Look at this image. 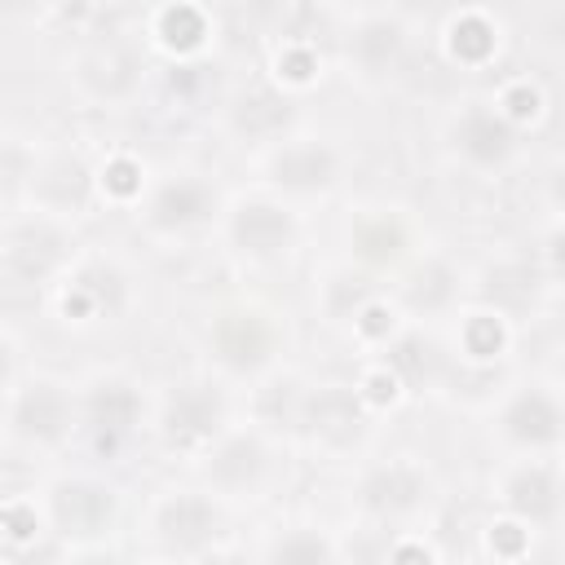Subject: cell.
Returning <instances> with one entry per match:
<instances>
[{"label":"cell","mask_w":565,"mask_h":565,"mask_svg":"<svg viewBox=\"0 0 565 565\" xmlns=\"http://www.w3.org/2000/svg\"><path fill=\"white\" fill-rule=\"evenodd\" d=\"M221 424V397L207 388H181L168 402V437L177 446H194L203 437H212Z\"/></svg>","instance_id":"1"},{"label":"cell","mask_w":565,"mask_h":565,"mask_svg":"<svg viewBox=\"0 0 565 565\" xmlns=\"http://www.w3.org/2000/svg\"><path fill=\"white\" fill-rule=\"evenodd\" d=\"M269 327L256 313H230L216 327V349L230 366H260L269 358Z\"/></svg>","instance_id":"2"},{"label":"cell","mask_w":565,"mask_h":565,"mask_svg":"<svg viewBox=\"0 0 565 565\" xmlns=\"http://www.w3.org/2000/svg\"><path fill=\"white\" fill-rule=\"evenodd\" d=\"M234 238H238V247H247L256 256H269V252L291 243V221H287V212H278L269 203H247L234 216Z\"/></svg>","instance_id":"3"},{"label":"cell","mask_w":565,"mask_h":565,"mask_svg":"<svg viewBox=\"0 0 565 565\" xmlns=\"http://www.w3.org/2000/svg\"><path fill=\"white\" fill-rule=\"evenodd\" d=\"M159 530L172 547H203L212 534H216V512L203 503V499H172L159 516Z\"/></svg>","instance_id":"4"},{"label":"cell","mask_w":565,"mask_h":565,"mask_svg":"<svg viewBox=\"0 0 565 565\" xmlns=\"http://www.w3.org/2000/svg\"><path fill=\"white\" fill-rule=\"evenodd\" d=\"M57 521L75 534H97L110 521V494L102 486H62L57 490Z\"/></svg>","instance_id":"5"},{"label":"cell","mask_w":565,"mask_h":565,"mask_svg":"<svg viewBox=\"0 0 565 565\" xmlns=\"http://www.w3.org/2000/svg\"><path fill=\"white\" fill-rule=\"evenodd\" d=\"M66 415H71V406H66V397L53 384H35L18 402V428L26 437H44V441L57 437L66 428Z\"/></svg>","instance_id":"6"},{"label":"cell","mask_w":565,"mask_h":565,"mask_svg":"<svg viewBox=\"0 0 565 565\" xmlns=\"http://www.w3.org/2000/svg\"><path fill=\"white\" fill-rule=\"evenodd\" d=\"M305 419L313 424V433H322V437H331V441H344V437H353L358 433V402H353V393H344V388H322L318 397H309L305 402Z\"/></svg>","instance_id":"7"},{"label":"cell","mask_w":565,"mask_h":565,"mask_svg":"<svg viewBox=\"0 0 565 565\" xmlns=\"http://www.w3.org/2000/svg\"><path fill=\"white\" fill-rule=\"evenodd\" d=\"M459 146H463L472 159L494 163V159H503V154L512 150V128H508L503 119H494L490 110H472V115L459 124Z\"/></svg>","instance_id":"8"},{"label":"cell","mask_w":565,"mask_h":565,"mask_svg":"<svg viewBox=\"0 0 565 565\" xmlns=\"http://www.w3.org/2000/svg\"><path fill=\"white\" fill-rule=\"evenodd\" d=\"M57 256H62V238H57L53 230H26V234H18V243L9 247V265H13V274H18L22 282L44 278V274L57 265Z\"/></svg>","instance_id":"9"},{"label":"cell","mask_w":565,"mask_h":565,"mask_svg":"<svg viewBox=\"0 0 565 565\" xmlns=\"http://www.w3.org/2000/svg\"><path fill=\"white\" fill-rule=\"evenodd\" d=\"M366 503L375 508V512H402V508H415L419 503V494H424V481L411 472V468H380L371 481H366Z\"/></svg>","instance_id":"10"},{"label":"cell","mask_w":565,"mask_h":565,"mask_svg":"<svg viewBox=\"0 0 565 565\" xmlns=\"http://www.w3.org/2000/svg\"><path fill=\"white\" fill-rule=\"evenodd\" d=\"M88 419H93V428H97L102 437L128 433L132 419H137V397H132V388H124V384H102V388L93 393V402H88Z\"/></svg>","instance_id":"11"},{"label":"cell","mask_w":565,"mask_h":565,"mask_svg":"<svg viewBox=\"0 0 565 565\" xmlns=\"http://www.w3.org/2000/svg\"><path fill=\"white\" fill-rule=\"evenodd\" d=\"M331 168H335V159L322 146H296V150L278 154V163H274L278 181L282 185H296V190H309V185L331 181Z\"/></svg>","instance_id":"12"},{"label":"cell","mask_w":565,"mask_h":565,"mask_svg":"<svg viewBox=\"0 0 565 565\" xmlns=\"http://www.w3.org/2000/svg\"><path fill=\"white\" fill-rule=\"evenodd\" d=\"M556 424H561V415H556V406L543 393H525L508 411V433L521 437V441H552Z\"/></svg>","instance_id":"13"},{"label":"cell","mask_w":565,"mask_h":565,"mask_svg":"<svg viewBox=\"0 0 565 565\" xmlns=\"http://www.w3.org/2000/svg\"><path fill=\"white\" fill-rule=\"evenodd\" d=\"M260 468H265V450H260V441H252V437L225 441V446L216 450V459H212V477H216L221 486H247V481L260 477Z\"/></svg>","instance_id":"14"},{"label":"cell","mask_w":565,"mask_h":565,"mask_svg":"<svg viewBox=\"0 0 565 565\" xmlns=\"http://www.w3.org/2000/svg\"><path fill=\"white\" fill-rule=\"evenodd\" d=\"M203 212H207V190L194 185V181L163 185L159 199H154V221L159 225H185V221H199Z\"/></svg>","instance_id":"15"},{"label":"cell","mask_w":565,"mask_h":565,"mask_svg":"<svg viewBox=\"0 0 565 565\" xmlns=\"http://www.w3.org/2000/svg\"><path fill=\"white\" fill-rule=\"evenodd\" d=\"M291 119V106L282 102V97H274V93H247L243 102H238V110H234V124L243 128V132H252V137H265V132H274V128H282Z\"/></svg>","instance_id":"16"},{"label":"cell","mask_w":565,"mask_h":565,"mask_svg":"<svg viewBox=\"0 0 565 565\" xmlns=\"http://www.w3.org/2000/svg\"><path fill=\"white\" fill-rule=\"evenodd\" d=\"M512 503H516L521 512H530L534 521L552 516V508H556V481H552V472H543V468L521 472V477L512 481Z\"/></svg>","instance_id":"17"},{"label":"cell","mask_w":565,"mask_h":565,"mask_svg":"<svg viewBox=\"0 0 565 565\" xmlns=\"http://www.w3.org/2000/svg\"><path fill=\"white\" fill-rule=\"evenodd\" d=\"M433 366H437L433 344H428V340H419V335H411V340H402V344L393 349V371H397V375H406L411 384H424V380L433 375Z\"/></svg>","instance_id":"18"},{"label":"cell","mask_w":565,"mask_h":565,"mask_svg":"<svg viewBox=\"0 0 565 565\" xmlns=\"http://www.w3.org/2000/svg\"><path fill=\"white\" fill-rule=\"evenodd\" d=\"M274 565H331V552L318 534H287L274 547Z\"/></svg>","instance_id":"19"},{"label":"cell","mask_w":565,"mask_h":565,"mask_svg":"<svg viewBox=\"0 0 565 565\" xmlns=\"http://www.w3.org/2000/svg\"><path fill=\"white\" fill-rule=\"evenodd\" d=\"M358 252L371 256V260H388V256H397V252H402V234H397V225H388V221L362 225V230H358Z\"/></svg>","instance_id":"20"},{"label":"cell","mask_w":565,"mask_h":565,"mask_svg":"<svg viewBox=\"0 0 565 565\" xmlns=\"http://www.w3.org/2000/svg\"><path fill=\"white\" fill-rule=\"evenodd\" d=\"M446 296H450V269H446V265H424V269L415 274V282H411V305L433 309V305H441Z\"/></svg>","instance_id":"21"},{"label":"cell","mask_w":565,"mask_h":565,"mask_svg":"<svg viewBox=\"0 0 565 565\" xmlns=\"http://www.w3.org/2000/svg\"><path fill=\"white\" fill-rule=\"evenodd\" d=\"M393 49H397V26H388V22H375L358 35V57L366 66H384L393 57Z\"/></svg>","instance_id":"22"},{"label":"cell","mask_w":565,"mask_h":565,"mask_svg":"<svg viewBox=\"0 0 565 565\" xmlns=\"http://www.w3.org/2000/svg\"><path fill=\"white\" fill-rule=\"evenodd\" d=\"M455 49L468 53V57H481V53L490 49V26H486L481 18H463V22H455Z\"/></svg>","instance_id":"23"},{"label":"cell","mask_w":565,"mask_h":565,"mask_svg":"<svg viewBox=\"0 0 565 565\" xmlns=\"http://www.w3.org/2000/svg\"><path fill=\"white\" fill-rule=\"evenodd\" d=\"M494 349H499V327L486 318L472 327V353H494Z\"/></svg>","instance_id":"24"},{"label":"cell","mask_w":565,"mask_h":565,"mask_svg":"<svg viewBox=\"0 0 565 565\" xmlns=\"http://www.w3.org/2000/svg\"><path fill=\"white\" fill-rule=\"evenodd\" d=\"M0 521H9V525H13V534H18V539H26V534H31V530H35V521H31V516H26V512H0Z\"/></svg>","instance_id":"25"},{"label":"cell","mask_w":565,"mask_h":565,"mask_svg":"<svg viewBox=\"0 0 565 565\" xmlns=\"http://www.w3.org/2000/svg\"><path fill=\"white\" fill-rule=\"evenodd\" d=\"M397 565H428V552H419V547H402V552H397Z\"/></svg>","instance_id":"26"},{"label":"cell","mask_w":565,"mask_h":565,"mask_svg":"<svg viewBox=\"0 0 565 565\" xmlns=\"http://www.w3.org/2000/svg\"><path fill=\"white\" fill-rule=\"evenodd\" d=\"M110 181H115L119 190H128V185H132V168H128V163H119V168L110 172Z\"/></svg>","instance_id":"27"},{"label":"cell","mask_w":565,"mask_h":565,"mask_svg":"<svg viewBox=\"0 0 565 565\" xmlns=\"http://www.w3.org/2000/svg\"><path fill=\"white\" fill-rule=\"evenodd\" d=\"M512 102H516V106H512L516 115H525V110H534V93H512Z\"/></svg>","instance_id":"28"},{"label":"cell","mask_w":565,"mask_h":565,"mask_svg":"<svg viewBox=\"0 0 565 565\" xmlns=\"http://www.w3.org/2000/svg\"><path fill=\"white\" fill-rule=\"evenodd\" d=\"M499 543H503V547H516V543H521V539H516V534H512V525H503V534H499Z\"/></svg>","instance_id":"29"},{"label":"cell","mask_w":565,"mask_h":565,"mask_svg":"<svg viewBox=\"0 0 565 565\" xmlns=\"http://www.w3.org/2000/svg\"><path fill=\"white\" fill-rule=\"evenodd\" d=\"M88 565H124V561H110V556H93Z\"/></svg>","instance_id":"30"},{"label":"cell","mask_w":565,"mask_h":565,"mask_svg":"<svg viewBox=\"0 0 565 565\" xmlns=\"http://www.w3.org/2000/svg\"><path fill=\"white\" fill-rule=\"evenodd\" d=\"M4 366H9V349L0 344V375H4Z\"/></svg>","instance_id":"31"}]
</instances>
